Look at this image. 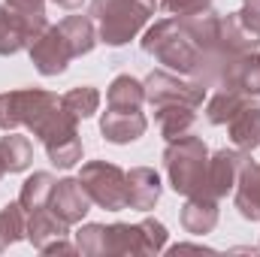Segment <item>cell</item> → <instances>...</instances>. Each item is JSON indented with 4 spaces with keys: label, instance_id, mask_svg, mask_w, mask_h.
<instances>
[{
    "label": "cell",
    "instance_id": "16",
    "mask_svg": "<svg viewBox=\"0 0 260 257\" xmlns=\"http://www.w3.org/2000/svg\"><path fill=\"white\" fill-rule=\"evenodd\" d=\"M67 233H70V224L61 221L49 206L27 212V236H24V239H27L34 248H43V245H49V242H55V239H64Z\"/></svg>",
    "mask_w": 260,
    "mask_h": 257
},
{
    "label": "cell",
    "instance_id": "7",
    "mask_svg": "<svg viewBox=\"0 0 260 257\" xmlns=\"http://www.w3.org/2000/svg\"><path fill=\"white\" fill-rule=\"evenodd\" d=\"M145 103L151 106H164V103H182V106H203L206 100V88L200 82H185L176 73L167 70H151L145 76Z\"/></svg>",
    "mask_w": 260,
    "mask_h": 257
},
{
    "label": "cell",
    "instance_id": "9",
    "mask_svg": "<svg viewBox=\"0 0 260 257\" xmlns=\"http://www.w3.org/2000/svg\"><path fill=\"white\" fill-rule=\"evenodd\" d=\"M251 160L248 151L239 148H218L215 154H209V167H206V197H227L230 191H236L239 173L242 167Z\"/></svg>",
    "mask_w": 260,
    "mask_h": 257
},
{
    "label": "cell",
    "instance_id": "1",
    "mask_svg": "<svg viewBox=\"0 0 260 257\" xmlns=\"http://www.w3.org/2000/svg\"><path fill=\"white\" fill-rule=\"evenodd\" d=\"M142 52L151 55L164 67L176 70L179 76H197L200 70V49L191 40L182 18H164L154 21L142 37Z\"/></svg>",
    "mask_w": 260,
    "mask_h": 257
},
{
    "label": "cell",
    "instance_id": "25",
    "mask_svg": "<svg viewBox=\"0 0 260 257\" xmlns=\"http://www.w3.org/2000/svg\"><path fill=\"white\" fill-rule=\"evenodd\" d=\"M27 236V212L21 209V203H6L0 209V251H6L9 245H15L18 239Z\"/></svg>",
    "mask_w": 260,
    "mask_h": 257
},
{
    "label": "cell",
    "instance_id": "32",
    "mask_svg": "<svg viewBox=\"0 0 260 257\" xmlns=\"http://www.w3.org/2000/svg\"><path fill=\"white\" fill-rule=\"evenodd\" d=\"M179 251H209V248H203V245H188V242H185V245H176V248H173V254H179Z\"/></svg>",
    "mask_w": 260,
    "mask_h": 257
},
{
    "label": "cell",
    "instance_id": "30",
    "mask_svg": "<svg viewBox=\"0 0 260 257\" xmlns=\"http://www.w3.org/2000/svg\"><path fill=\"white\" fill-rule=\"evenodd\" d=\"M6 6L21 15H46V0H6Z\"/></svg>",
    "mask_w": 260,
    "mask_h": 257
},
{
    "label": "cell",
    "instance_id": "21",
    "mask_svg": "<svg viewBox=\"0 0 260 257\" xmlns=\"http://www.w3.org/2000/svg\"><path fill=\"white\" fill-rule=\"evenodd\" d=\"M106 103L112 109H142L145 103V85L139 79H133L127 73L115 76L106 88Z\"/></svg>",
    "mask_w": 260,
    "mask_h": 257
},
{
    "label": "cell",
    "instance_id": "6",
    "mask_svg": "<svg viewBox=\"0 0 260 257\" xmlns=\"http://www.w3.org/2000/svg\"><path fill=\"white\" fill-rule=\"evenodd\" d=\"M76 124H79V121H76L73 115H67L64 109L58 106V109L49 115V121L34 133V136L43 142L49 160H52L58 170H70V167H76V164L82 160V139H79Z\"/></svg>",
    "mask_w": 260,
    "mask_h": 257
},
{
    "label": "cell",
    "instance_id": "34",
    "mask_svg": "<svg viewBox=\"0 0 260 257\" xmlns=\"http://www.w3.org/2000/svg\"><path fill=\"white\" fill-rule=\"evenodd\" d=\"M142 3H145V6H151V9H154V3H157V0H142Z\"/></svg>",
    "mask_w": 260,
    "mask_h": 257
},
{
    "label": "cell",
    "instance_id": "3",
    "mask_svg": "<svg viewBox=\"0 0 260 257\" xmlns=\"http://www.w3.org/2000/svg\"><path fill=\"white\" fill-rule=\"evenodd\" d=\"M151 12L154 9L145 6L142 0H91V18L100 24L97 37H100V43H106L112 49L127 46L148 24Z\"/></svg>",
    "mask_w": 260,
    "mask_h": 257
},
{
    "label": "cell",
    "instance_id": "5",
    "mask_svg": "<svg viewBox=\"0 0 260 257\" xmlns=\"http://www.w3.org/2000/svg\"><path fill=\"white\" fill-rule=\"evenodd\" d=\"M82 188L88 191L91 203H97L106 212L127 209V173L109 160H88L79 173Z\"/></svg>",
    "mask_w": 260,
    "mask_h": 257
},
{
    "label": "cell",
    "instance_id": "8",
    "mask_svg": "<svg viewBox=\"0 0 260 257\" xmlns=\"http://www.w3.org/2000/svg\"><path fill=\"white\" fill-rule=\"evenodd\" d=\"M49 27L46 15H21L9 6H0V55H18L21 49H30V43Z\"/></svg>",
    "mask_w": 260,
    "mask_h": 257
},
{
    "label": "cell",
    "instance_id": "19",
    "mask_svg": "<svg viewBox=\"0 0 260 257\" xmlns=\"http://www.w3.org/2000/svg\"><path fill=\"white\" fill-rule=\"evenodd\" d=\"M236 209L245 221H260V164L248 160L236 182Z\"/></svg>",
    "mask_w": 260,
    "mask_h": 257
},
{
    "label": "cell",
    "instance_id": "14",
    "mask_svg": "<svg viewBox=\"0 0 260 257\" xmlns=\"http://www.w3.org/2000/svg\"><path fill=\"white\" fill-rule=\"evenodd\" d=\"M160 176L151 167H133L127 173V206L136 212H148L160 200Z\"/></svg>",
    "mask_w": 260,
    "mask_h": 257
},
{
    "label": "cell",
    "instance_id": "11",
    "mask_svg": "<svg viewBox=\"0 0 260 257\" xmlns=\"http://www.w3.org/2000/svg\"><path fill=\"white\" fill-rule=\"evenodd\" d=\"M49 209H52L61 221H67V224L73 227V224H79V221L91 212V197L82 188L79 179H61V182H55V188H52Z\"/></svg>",
    "mask_w": 260,
    "mask_h": 257
},
{
    "label": "cell",
    "instance_id": "23",
    "mask_svg": "<svg viewBox=\"0 0 260 257\" xmlns=\"http://www.w3.org/2000/svg\"><path fill=\"white\" fill-rule=\"evenodd\" d=\"M251 100L248 97H242L239 91H227V88H221L218 94H212L209 100H206V121L209 124H227L242 106H248Z\"/></svg>",
    "mask_w": 260,
    "mask_h": 257
},
{
    "label": "cell",
    "instance_id": "35",
    "mask_svg": "<svg viewBox=\"0 0 260 257\" xmlns=\"http://www.w3.org/2000/svg\"><path fill=\"white\" fill-rule=\"evenodd\" d=\"M3 173H6V167H3V164H0V179H3Z\"/></svg>",
    "mask_w": 260,
    "mask_h": 257
},
{
    "label": "cell",
    "instance_id": "22",
    "mask_svg": "<svg viewBox=\"0 0 260 257\" xmlns=\"http://www.w3.org/2000/svg\"><path fill=\"white\" fill-rule=\"evenodd\" d=\"M34 160V145L27 136H18L15 130H9V136H0V164L6 167V173H24Z\"/></svg>",
    "mask_w": 260,
    "mask_h": 257
},
{
    "label": "cell",
    "instance_id": "28",
    "mask_svg": "<svg viewBox=\"0 0 260 257\" xmlns=\"http://www.w3.org/2000/svg\"><path fill=\"white\" fill-rule=\"evenodd\" d=\"M215 0H160V6L176 15V18H188V15H200L206 9H212Z\"/></svg>",
    "mask_w": 260,
    "mask_h": 257
},
{
    "label": "cell",
    "instance_id": "13",
    "mask_svg": "<svg viewBox=\"0 0 260 257\" xmlns=\"http://www.w3.org/2000/svg\"><path fill=\"white\" fill-rule=\"evenodd\" d=\"M218 88L239 91L248 100L260 97V52H248V55H239L236 61H230Z\"/></svg>",
    "mask_w": 260,
    "mask_h": 257
},
{
    "label": "cell",
    "instance_id": "4",
    "mask_svg": "<svg viewBox=\"0 0 260 257\" xmlns=\"http://www.w3.org/2000/svg\"><path fill=\"white\" fill-rule=\"evenodd\" d=\"M58 106H61V100L43 88L3 91L0 94V130L9 133L15 127H27L30 133H37Z\"/></svg>",
    "mask_w": 260,
    "mask_h": 257
},
{
    "label": "cell",
    "instance_id": "17",
    "mask_svg": "<svg viewBox=\"0 0 260 257\" xmlns=\"http://www.w3.org/2000/svg\"><path fill=\"white\" fill-rule=\"evenodd\" d=\"M227 133H230V142L239 148V151H254L260 148V106H242L230 121H227Z\"/></svg>",
    "mask_w": 260,
    "mask_h": 257
},
{
    "label": "cell",
    "instance_id": "15",
    "mask_svg": "<svg viewBox=\"0 0 260 257\" xmlns=\"http://www.w3.org/2000/svg\"><path fill=\"white\" fill-rule=\"evenodd\" d=\"M218 200L215 197H188L182 212H179V221L188 233L194 236H206L218 227Z\"/></svg>",
    "mask_w": 260,
    "mask_h": 257
},
{
    "label": "cell",
    "instance_id": "2",
    "mask_svg": "<svg viewBox=\"0 0 260 257\" xmlns=\"http://www.w3.org/2000/svg\"><path fill=\"white\" fill-rule=\"evenodd\" d=\"M164 167L170 188L182 197H206V167H209V145L188 133L179 139H170L164 148Z\"/></svg>",
    "mask_w": 260,
    "mask_h": 257
},
{
    "label": "cell",
    "instance_id": "10",
    "mask_svg": "<svg viewBox=\"0 0 260 257\" xmlns=\"http://www.w3.org/2000/svg\"><path fill=\"white\" fill-rule=\"evenodd\" d=\"M27 52H30V61H34L40 76H61L67 70V64L73 61V52H70V46H67V40L58 24H49L30 43Z\"/></svg>",
    "mask_w": 260,
    "mask_h": 257
},
{
    "label": "cell",
    "instance_id": "24",
    "mask_svg": "<svg viewBox=\"0 0 260 257\" xmlns=\"http://www.w3.org/2000/svg\"><path fill=\"white\" fill-rule=\"evenodd\" d=\"M61 109H64L67 115H73L76 121H85V118H91L100 109V91L91 88V85L70 88L64 97H61Z\"/></svg>",
    "mask_w": 260,
    "mask_h": 257
},
{
    "label": "cell",
    "instance_id": "33",
    "mask_svg": "<svg viewBox=\"0 0 260 257\" xmlns=\"http://www.w3.org/2000/svg\"><path fill=\"white\" fill-rule=\"evenodd\" d=\"M55 3H58V6H64V9H79L85 0H55Z\"/></svg>",
    "mask_w": 260,
    "mask_h": 257
},
{
    "label": "cell",
    "instance_id": "12",
    "mask_svg": "<svg viewBox=\"0 0 260 257\" xmlns=\"http://www.w3.org/2000/svg\"><path fill=\"white\" fill-rule=\"evenodd\" d=\"M148 130V118L139 109H106L100 118V133L112 145H130Z\"/></svg>",
    "mask_w": 260,
    "mask_h": 257
},
{
    "label": "cell",
    "instance_id": "29",
    "mask_svg": "<svg viewBox=\"0 0 260 257\" xmlns=\"http://www.w3.org/2000/svg\"><path fill=\"white\" fill-rule=\"evenodd\" d=\"M236 18L242 21V27H245V30H251V34L260 40V0H245V3L239 6Z\"/></svg>",
    "mask_w": 260,
    "mask_h": 257
},
{
    "label": "cell",
    "instance_id": "27",
    "mask_svg": "<svg viewBox=\"0 0 260 257\" xmlns=\"http://www.w3.org/2000/svg\"><path fill=\"white\" fill-rule=\"evenodd\" d=\"M103 242H106V224H85L76 233V248L88 257H103Z\"/></svg>",
    "mask_w": 260,
    "mask_h": 257
},
{
    "label": "cell",
    "instance_id": "20",
    "mask_svg": "<svg viewBox=\"0 0 260 257\" xmlns=\"http://www.w3.org/2000/svg\"><path fill=\"white\" fill-rule=\"evenodd\" d=\"M58 27H61V34H64L73 58H82V55L94 52V46L100 43V37H97V30H94V18H88V15H67Z\"/></svg>",
    "mask_w": 260,
    "mask_h": 257
},
{
    "label": "cell",
    "instance_id": "26",
    "mask_svg": "<svg viewBox=\"0 0 260 257\" xmlns=\"http://www.w3.org/2000/svg\"><path fill=\"white\" fill-rule=\"evenodd\" d=\"M55 176L52 173H34L24 179L21 185V194H18V203L24 212H34V209H43L49 206V197H52V188H55Z\"/></svg>",
    "mask_w": 260,
    "mask_h": 257
},
{
    "label": "cell",
    "instance_id": "31",
    "mask_svg": "<svg viewBox=\"0 0 260 257\" xmlns=\"http://www.w3.org/2000/svg\"><path fill=\"white\" fill-rule=\"evenodd\" d=\"M40 251H43V254H58V251H61V254H73V251H79V248H76V245H70V242H67V236H64V239H55V242L43 245Z\"/></svg>",
    "mask_w": 260,
    "mask_h": 257
},
{
    "label": "cell",
    "instance_id": "18",
    "mask_svg": "<svg viewBox=\"0 0 260 257\" xmlns=\"http://www.w3.org/2000/svg\"><path fill=\"white\" fill-rule=\"evenodd\" d=\"M154 118H157L160 136L170 142V139L194 133L197 109L194 106H182V103H164V106H154Z\"/></svg>",
    "mask_w": 260,
    "mask_h": 257
}]
</instances>
